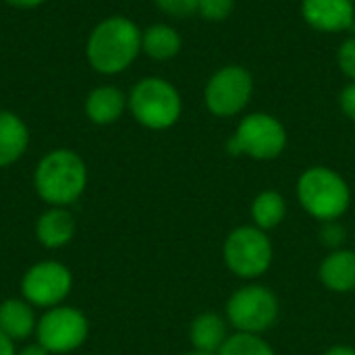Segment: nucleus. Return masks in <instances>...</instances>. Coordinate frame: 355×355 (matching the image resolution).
Masks as SVG:
<instances>
[{"mask_svg": "<svg viewBox=\"0 0 355 355\" xmlns=\"http://www.w3.org/2000/svg\"><path fill=\"white\" fill-rule=\"evenodd\" d=\"M141 50V31L127 17L104 19L87 40V60L104 75L125 71Z\"/></svg>", "mask_w": 355, "mask_h": 355, "instance_id": "obj_1", "label": "nucleus"}, {"mask_svg": "<svg viewBox=\"0 0 355 355\" xmlns=\"http://www.w3.org/2000/svg\"><path fill=\"white\" fill-rule=\"evenodd\" d=\"M85 183V162L71 150H54L46 154L35 168V189L40 198L58 208L73 204L83 193Z\"/></svg>", "mask_w": 355, "mask_h": 355, "instance_id": "obj_2", "label": "nucleus"}, {"mask_svg": "<svg viewBox=\"0 0 355 355\" xmlns=\"http://www.w3.org/2000/svg\"><path fill=\"white\" fill-rule=\"evenodd\" d=\"M129 108L139 125L164 131L179 121L183 102L173 83L162 77H146L131 89Z\"/></svg>", "mask_w": 355, "mask_h": 355, "instance_id": "obj_3", "label": "nucleus"}, {"mask_svg": "<svg viewBox=\"0 0 355 355\" xmlns=\"http://www.w3.org/2000/svg\"><path fill=\"white\" fill-rule=\"evenodd\" d=\"M297 198L302 206L320 220L339 218L352 202L345 179L327 166H312L300 177Z\"/></svg>", "mask_w": 355, "mask_h": 355, "instance_id": "obj_4", "label": "nucleus"}, {"mask_svg": "<svg viewBox=\"0 0 355 355\" xmlns=\"http://www.w3.org/2000/svg\"><path fill=\"white\" fill-rule=\"evenodd\" d=\"M287 146V131L279 119L268 112L248 114L233 137L227 141V150L233 156L245 154L256 160H272Z\"/></svg>", "mask_w": 355, "mask_h": 355, "instance_id": "obj_5", "label": "nucleus"}, {"mask_svg": "<svg viewBox=\"0 0 355 355\" xmlns=\"http://www.w3.org/2000/svg\"><path fill=\"white\" fill-rule=\"evenodd\" d=\"M254 77L241 64H227L218 69L206 83L204 102L214 116H235L252 100Z\"/></svg>", "mask_w": 355, "mask_h": 355, "instance_id": "obj_6", "label": "nucleus"}, {"mask_svg": "<svg viewBox=\"0 0 355 355\" xmlns=\"http://www.w3.org/2000/svg\"><path fill=\"white\" fill-rule=\"evenodd\" d=\"M227 266L243 279L260 277L272 262V245L262 229L239 227L225 241Z\"/></svg>", "mask_w": 355, "mask_h": 355, "instance_id": "obj_7", "label": "nucleus"}, {"mask_svg": "<svg viewBox=\"0 0 355 355\" xmlns=\"http://www.w3.org/2000/svg\"><path fill=\"white\" fill-rule=\"evenodd\" d=\"M87 318L69 306L50 308L35 327L37 343L50 354H69L87 339Z\"/></svg>", "mask_w": 355, "mask_h": 355, "instance_id": "obj_8", "label": "nucleus"}, {"mask_svg": "<svg viewBox=\"0 0 355 355\" xmlns=\"http://www.w3.org/2000/svg\"><path fill=\"white\" fill-rule=\"evenodd\" d=\"M227 316L241 333L258 335L277 322L279 302L266 287H243L229 300Z\"/></svg>", "mask_w": 355, "mask_h": 355, "instance_id": "obj_9", "label": "nucleus"}, {"mask_svg": "<svg viewBox=\"0 0 355 355\" xmlns=\"http://www.w3.org/2000/svg\"><path fill=\"white\" fill-rule=\"evenodd\" d=\"M71 287L73 277L60 262H40L31 266L21 281L25 302L37 308L58 306L71 293Z\"/></svg>", "mask_w": 355, "mask_h": 355, "instance_id": "obj_10", "label": "nucleus"}, {"mask_svg": "<svg viewBox=\"0 0 355 355\" xmlns=\"http://www.w3.org/2000/svg\"><path fill=\"white\" fill-rule=\"evenodd\" d=\"M304 21L322 33L349 31L355 25L354 0H302Z\"/></svg>", "mask_w": 355, "mask_h": 355, "instance_id": "obj_11", "label": "nucleus"}, {"mask_svg": "<svg viewBox=\"0 0 355 355\" xmlns=\"http://www.w3.org/2000/svg\"><path fill=\"white\" fill-rule=\"evenodd\" d=\"M35 235H37V241L48 250L62 248L75 235V218L64 208H58V206L50 208L37 218Z\"/></svg>", "mask_w": 355, "mask_h": 355, "instance_id": "obj_12", "label": "nucleus"}, {"mask_svg": "<svg viewBox=\"0 0 355 355\" xmlns=\"http://www.w3.org/2000/svg\"><path fill=\"white\" fill-rule=\"evenodd\" d=\"M127 106V98L119 87L102 85L96 87L85 100V114L96 125H110L121 119Z\"/></svg>", "mask_w": 355, "mask_h": 355, "instance_id": "obj_13", "label": "nucleus"}, {"mask_svg": "<svg viewBox=\"0 0 355 355\" xmlns=\"http://www.w3.org/2000/svg\"><path fill=\"white\" fill-rule=\"evenodd\" d=\"M37 322L31 310V304L25 300H6L0 304V333L15 341H25Z\"/></svg>", "mask_w": 355, "mask_h": 355, "instance_id": "obj_14", "label": "nucleus"}, {"mask_svg": "<svg viewBox=\"0 0 355 355\" xmlns=\"http://www.w3.org/2000/svg\"><path fill=\"white\" fill-rule=\"evenodd\" d=\"M29 144L27 125L12 112H0V168L17 162Z\"/></svg>", "mask_w": 355, "mask_h": 355, "instance_id": "obj_15", "label": "nucleus"}, {"mask_svg": "<svg viewBox=\"0 0 355 355\" xmlns=\"http://www.w3.org/2000/svg\"><path fill=\"white\" fill-rule=\"evenodd\" d=\"M322 283L337 293H347L355 289V252L339 250L327 256L320 266Z\"/></svg>", "mask_w": 355, "mask_h": 355, "instance_id": "obj_16", "label": "nucleus"}, {"mask_svg": "<svg viewBox=\"0 0 355 355\" xmlns=\"http://www.w3.org/2000/svg\"><path fill=\"white\" fill-rule=\"evenodd\" d=\"M141 50L154 60H171L181 50V35L171 25H150L141 33Z\"/></svg>", "mask_w": 355, "mask_h": 355, "instance_id": "obj_17", "label": "nucleus"}, {"mask_svg": "<svg viewBox=\"0 0 355 355\" xmlns=\"http://www.w3.org/2000/svg\"><path fill=\"white\" fill-rule=\"evenodd\" d=\"M227 341V327L218 314H202L191 324V343L200 352L218 354V349Z\"/></svg>", "mask_w": 355, "mask_h": 355, "instance_id": "obj_18", "label": "nucleus"}, {"mask_svg": "<svg viewBox=\"0 0 355 355\" xmlns=\"http://www.w3.org/2000/svg\"><path fill=\"white\" fill-rule=\"evenodd\" d=\"M285 214H287V204H285L283 196L272 189L262 191L252 204V216L256 220V227L262 231L279 227L283 223Z\"/></svg>", "mask_w": 355, "mask_h": 355, "instance_id": "obj_19", "label": "nucleus"}, {"mask_svg": "<svg viewBox=\"0 0 355 355\" xmlns=\"http://www.w3.org/2000/svg\"><path fill=\"white\" fill-rule=\"evenodd\" d=\"M216 355H275V352L266 341L258 339V335L239 333L229 337Z\"/></svg>", "mask_w": 355, "mask_h": 355, "instance_id": "obj_20", "label": "nucleus"}, {"mask_svg": "<svg viewBox=\"0 0 355 355\" xmlns=\"http://www.w3.org/2000/svg\"><path fill=\"white\" fill-rule=\"evenodd\" d=\"M235 0H198V15L206 21H225L233 15Z\"/></svg>", "mask_w": 355, "mask_h": 355, "instance_id": "obj_21", "label": "nucleus"}, {"mask_svg": "<svg viewBox=\"0 0 355 355\" xmlns=\"http://www.w3.org/2000/svg\"><path fill=\"white\" fill-rule=\"evenodd\" d=\"M337 62H339V69L345 73V77H349L355 83V35L347 37L339 52H337Z\"/></svg>", "mask_w": 355, "mask_h": 355, "instance_id": "obj_22", "label": "nucleus"}, {"mask_svg": "<svg viewBox=\"0 0 355 355\" xmlns=\"http://www.w3.org/2000/svg\"><path fill=\"white\" fill-rule=\"evenodd\" d=\"M160 10L171 17H189L198 12V0H154Z\"/></svg>", "mask_w": 355, "mask_h": 355, "instance_id": "obj_23", "label": "nucleus"}, {"mask_svg": "<svg viewBox=\"0 0 355 355\" xmlns=\"http://www.w3.org/2000/svg\"><path fill=\"white\" fill-rule=\"evenodd\" d=\"M339 106L343 110V114L354 121L355 123V83H347L343 89H341V96H339Z\"/></svg>", "mask_w": 355, "mask_h": 355, "instance_id": "obj_24", "label": "nucleus"}, {"mask_svg": "<svg viewBox=\"0 0 355 355\" xmlns=\"http://www.w3.org/2000/svg\"><path fill=\"white\" fill-rule=\"evenodd\" d=\"M0 355H15V343L0 333Z\"/></svg>", "mask_w": 355, "mask_h": 355, "instance_id": "obj_25", "label": "nucleus"}, {"mask_svg": "<svg viewBox=\"0 0 355 355\" xmlns=\"http://www.w3.org/2000/svg\"><path fill=\"white\" fill-rule=\"evenodd\" d=\"M19 355H50V352L46 347H42L40 343H35V345H27Z\"/></svg>", "mask_w": 355, "mask_h": 355, "instance_id": "obj_26", "label": "nucleus"}, {"mask_svg": "<svg viewBox=\"0 0 355 355\" xmlns=\"http://www.w3.org/2000/svg\"><path fill=\"white\" fill-rule=\"evenodd\" d=\"M4 2H8L12 6H19V8H33V6L42 4L44 0H4Z\"/></svg>", "mask_w": 355, "mask_h": 355, "instance_id": "obj_27", "label": "nucleus"}, {"mask_svg": "<svg viewBox=\"0 0 355 355\" xmlns=\"http://www.w3.org/2000/svg\"><path fill=\"white\" fill-rule=\"evenodd\" d=\"M324 355H355V349H352V347H345V345H337V347L329 349Z\"/></svg>", "mask_w": 355, "mask_h": 355, "instance_id": "obj_28", "label": "nucleus"}, {"mask_svg": "<svg viewBox=\"0 0 355 355\" xmlns=\"http://www.w3.org/2000/svg\"><path fill=\"white\" fill-rule=\"evenodd\" d=\"M183 355H216V354H210V352H200V349H196V352H187V354Z\"/></svg>", "mask_w": 355, "mask_h": 355, "instance_id": "obj_29", "label": "nucleus"}, {"mask_svg": "<svg viewBox=\"0 0 355 355\" xmlns=\"http://www.w3.org/2000/svg\"><path fill=\"white\" fill-rule=\"evenodd\" d=\"M354 2H355V0H354Z\"/></svg>", "mask_w": 355, "mask_h": 355, "instance_id": "obj_30", "label": "nucleus"}]
</instances>
